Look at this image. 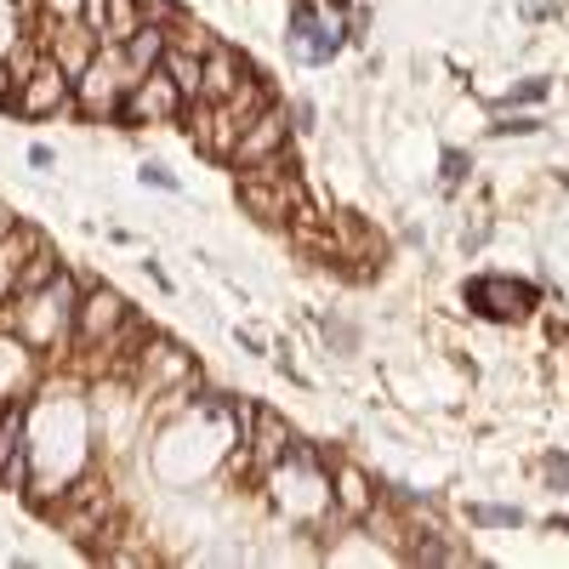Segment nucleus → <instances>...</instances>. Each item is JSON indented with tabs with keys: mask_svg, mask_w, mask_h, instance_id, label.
Masks as SVG:
<instances>
[{
	"mask_svg": "<svg viewBox=\"0 0 569 569\" xmlns=\"http://www.w3.org/2000/svg\"><path fill=\"white\" fill-rule=\"evenodd\" d=\"M330 490H337V507L348 518H370L376 507V485H370V472L353 467V461H337V472H330Z\"/></svg>",
	"mask_w": 569,
	"mask_h": 569,
	"instance_id": "15",
	"label": "nucleus"
},
{
	"mask_svg": "<svg viewBox=\"0 0 569 569\" xmlns=\"http://www.w3.org/2000/svg\"><path fill=\"white\" fill-rule=\"evenodd\" d=\"M40 246H46L40 228H29V222H18V217L0 211V302L18 297V273L29 268V257H34Z\"/></svg>",
	"mask_w": 569,
	"mask_h": 569,
	"instance_id": "9",
	"label": "nucleus"
},
{
	"mask_svg": "<svg viewBox=\"0 0 569 569\" xmlns=\"http://www.w3.org/2000/svg\"><path fill=\"white\" fill-rule=\"evenodd\" d=\"M166 34H171V46H182V52H194V58H206L211 52V34H206V23H194L188 12H171V23H166Z\"/></svg>",
	"mask_w": 569,
	"mask_h": 569,
	"instance_id": "19",
	"label": "nucleus"
},
{
	"mask_svg": "<svg viewBox=\"0 0 569 569\" xmlns=\"http://www.w3.org/2000/svg\"><path fill=\"white\" fill-rule=\"evenodd\" d=\"M251 456H257V467H279V461H291V456H297V439H291V427H284V421H279L273 410H257Z\"/></svg>",
	"mask_w": 569,
	"mask_h": 569,
	"instance_id": "16",
	"label": "nucleus"
},
{
	"mask_svg": "<svg viewBox=\"0 0 569 569\" xmlns=\"http://www.w3.org/2000/svg\"><path fill=\"white\" fill-rule=\"evenodd\" d=\"M40 46H46V58H52L69 80H80L91 69V58H98V34H91L86 23H52V18H46Z\"/></svg>",
	"mask_w": 569,
	"mask_h": 569,
	"instance_id": "10",
	"label": "nucleus"
},
{
	"mask_svg": "<svg viewBox=\"0 0 569 569\" xmlns=\"http://www.w3.org/2000/svg\"><path fill=\"white\" fill-rule=\"evenodd\" d=\"M131 370H137V382L149 388V393H166V388H188V382H194V365H188V353H182L177 342H166V337H142Z\"/></svg>",
	"mask_w": 569,
	"mask_h": 569,
	"instance_id": "8",
	"label": "nucleus"
},
{
	"mask_svg": "<svg viewBox=\"0 0 569 569\" xmlns=\"http://www.w3.org/2000/svg\"><path fill=\"white\" fill-rule=\"evenodd\" d=\"M547 472H552V479H558V485H569V461H558V456H547Z\"/></svg>",
	"mask_w": 569,
	"mask_h": 569,
	"instance_id": "28",
	"label": "nucleus"
},
{
	"mask_svg": "<svg viewBox=\"0 0 569 569\" xmlns=\"http://www.w3.org/2000/svg\"><path fill=\"white\" fill-rule=\"evenodd\" d=\"M467 308L496 319V325L530 319L536 313V284L512 279V273H479V279H467Z\"/></svg>",
	"mask_w": 569,
	"mask_h": 569,
	"instance_id": "3",
	"label": "nucleus"
},
{
	"mask_svg": "<svg viewBox=\"0 0 569 569\" xmlns=\"http://www.w3.org/2000/svg\"><path fill=\"white\" fill-rule=\"evenodd\" d=\"M541 98H547V80H525L512 91V103H541Z\"/></svg>",
	"mask_w": 569,
	"mask_h": 569,
	"instance_id": "25",
	"label": "nucleus"
},
{
	"mask_svg": "<svg viewBox=\"0 0 569 569\" xmlns=\"http://www.w3.org/2000/svg\"><path fill=\"white\" fill-rule=\"evenodd\" d=\"M166 46H171V34L160 29V23H149V18H142V29L120 46V58H126V69L142 80V74H149V69H160V58H166Z\"/></svg>",
	"mask_w": 569,
	"mask_h": 569,
	"instance_id": "17",
	"label": "nucleus"
},
{
	"mask_svg": "<svg viewBox=\"0 0 569 569\" xmlns=\"http://www.w3.org/2000/svg\"><path fill=\"white\" fill-rule=\"evenodd\" d=\"M40 18H52V23H80V18H86V0H40Z\"/></svg>",
	"mask_w": 569,
	"mask_h": 569,
	"instance_id": "23",
	"label": "nucleus"
},
{
	"mask_svg": "<svg viewBox=\"0 0 569 569\" xmlns=\"http://www.w3.org/2000/svg\"><path fill=\"white\" fill-rule=\"evenodd\" d=\"M126 319H131V308L114 284H91V291H80V308H74V348H86V353L103 348Z\"/></svg>",
	"mask_w": 569,
	"mask_h": 569,
	"instance_id": "4",
	"label": "nucleus"
},
{
	"mask_svg": "<svg viewBox=\"0 0 569 569\" xmlns=\"http://www.w3.org/2000/svg\"><path fill=\"white\" fill-rule=\"evenodd\" d=\"M52 279H58V251H52V246H40V251L29 257V268L18 273V297L40 291V284H52Z\"/></svg>",
	"mask_w": 569,
	"mask_h": 569,
	"instance_id": "21",
	"label": "nucleus"
},
{
	"mask_svg": "<svg viewBox=\"0 0 569 569\" xmlns=\"http://www.w3.org/2000/svg\"><path fill=\"white\" fill-rule=\"evenodd\" d=\"M18 103V74H12V63H0V109H12Z\"/></svg>",
	"mask_w": 569,
	"mask_h": 569,
	"instance_id": "24",
	"label": "nucleus"
},
{
	"mask_svg": "<svg viewBox=\"0 0 569 569\" xmlns=\"http://www.w3.org/2000/svg\"><path fill=\"white\" fill-rule=\"evenodd\" d=\"M160 69L171 74V86L182 91L188 103L200 98V86H206V58H194V52H182V46H166V58H160Z\"/></svg>",
	"mask_w": 569,
	"mask_h": 569,
	"instance_id": "18",
	"label": "nucleus"
},
{
	"mask_svg": "<svg viewBox=\"0 0 569 569\" xmlns=\"http://www.w3.org/2000/svg\"><path fill=\"white\" fill-rule=\"evenodd\" d=\"M142 182H154V188H177V177L166 166H142Z\"/></svg>",
	"mask_w": 569,
	"mask_h": 569,
	"instance_id": "27",
	"label": "nucleus"
},
{
	"mask_svg": "<svg viewBox=\"0 0 569 569\" xmlns=\"http://www.w3.org/2000/svg\"><path fill=\"white\" fill-rule=\"evenodd\" d=\"M182 103H188V98L171 86V74H166V69H149L142 80H131V91L120 98L114 120H131V126H142V120H177Z\"/></svg>",
	"mask_w": 569,
	"mask_h": 569,
	"instance_id": "6",
	"label": "nucleus"
},
{
	"mask_svg": "<svg viewBox=\"0 0 569 569\" xmlns=\"http://www.w3.org/2000/svg\"><path fill=\"white\" fill-rule=\"evenodd\" d=\"M131 69H126V58H91V69L74 80V103H80V114H91V120H103V114H114L120 109V98L131 91Z\"/></svg>",
	"mask_w": 569,
	"mask_h": 569,
	"instance_id": "5",
	"label": "nucleus"
},
{
	"mask_svg": "<svg viewBox=\"0 0 569 569\" xmlns=\"http://www.w3.org/2000/svg\"><path fill=\"white\" fill-rule=\"evenodd\" d=\"M496 131H501V137H507V131H518V137H530V131H541V120H530V114H512V120H501Z\"/></svg>",
	"mask_w": 569,
	"mask_h": 569,
	"instance_id": "26",
	"label": "nucleus"
},
{
	"mask_svg": "<svg viewBox=\"0 0 569 569\" xmlns=\"http://www.w3.org/2000/svg\"><path fill=\"white\" fill-rule=\"evenodd\" d=\"M472 525H485V530H512V525H525V512L518 507H467Z\"/></svg>",
	"mask_w": 569,
	"mask_h": 569,
	"instance_id": "22",
	"label": "nucleus"
},
{
	"mask_svg": "<svg viewBox=\"0 0 569 569\" xmlns=\"http://www.w3.org/2000/svg\"><path fill=\"white\" fill-rule=\"evenodd\" d=\"M74 308H80V284L69 268H58L52 284H40L29 297H12L7 330L23 337L34 353H58L63 342H74Z\"/></svg>",
	"mask_w": 569,
	"mask_h": 569,
	"instance_id": "1",
	"label": "nucleus"
},
{
	"mask_svg": "<svg viewBox=\"0 0 569 569\" xmlns=\"http://www.w3.org/2000/svg\"><path fill=\"white\" fill-rule=\"evenodd\" d=\"M188 137H194V149L228 160V154H233V142H240V126H233V114H228L222 103L194 98V109H188Z\"/></svg>",
	"mask_w": 569,
	"mask_h": 569,
	"instance_id": "12",
	"label": "nucleus"
},
{
	"mask_svg": "<svg viewBox=\"0 0 569 569\" xmlns=\"http://www.w3.org/2000/svg\"><path fill=\"white\" fill-rule=\"evenodd\" d=\"M137 29H142V0H109V29H103V40H109V46H126Z\"/></svg>",
	"mask_w": 569,
	"mask_h": 569,
	"instance_id": "20",
	"label": "nucleus"
},
{
	"mask_svg": "<svg viewBox=\"0 0 569 569\" xmlns=\"http://www.w3.org/2000/svg\"><path fill=\"white\" fill-rule=\"evenodd\" d=\"M240 171H257V166H291V149H284V114L268 103L246 131L240 142H233V154H228Z\"/></svg>",
	"mask_w": 569,
	"mask_h": 569,
	"instance_id": "7",
	"label": "nucleus"
},
{
	"mask_svg": "<svg viewBox=\"0 0 569 569\" xmlns=\"http://www.w3.org/2000/svg\"><path fill=\"white\" fill-rule=\"evenodd\" d=\"M240 206L279 228V222H291L297 211H308V194H302V182L291 177V166H257V171H240Z\"/></svg>",
	"mask_w": 569,
	"mask_h": 569,
	"instance_id": "2",
	"label": "nucleus"
},
{
	"mask_svg": "<svg viewBox=\"0 0 569 569\" xmlns=\"http://www.w3.org/2000/svg\"><path fill=\"white\" fill-rule=\"evenodd\" d=\"M29 382H34V348L7 330V337H0V405L23 399Z\"/></svg>",
	"mask_w": 569,
	"mask_h": 569,
	"instance_id": "13",
	"label": "nucleus"
},
{
	"mask_svg": "<svg viewBox=\"0 0 569 569\" xmlns=\"http://www.w3.org/2000/svg\"><path fill=\"white\" fill-rule=\"evenodd\" d=\"M246 74H251V69L233 58L228 46H211V52H206V86H200V98H206V103H228L233 91L246 86Z\"/></svg>",
	"mask_w": 569,
	"mask_h": 569,
	"instance_id": "14",
	"label": "nucleus"
},
{
	"mask_svg": "<svg viewBox=\"0 0 569 569\" xmlns=\"http://www.w3.org/2000/svg\"><path fill=\"white\" fill-rule=\"evenodd\" d=\"M69 98H74V80H69L52 58H46V63L18 86V103H12V109H18V114H29V120H40V114H58Z\"/></svg>",
	"mask_w": 569,
	"mask_h": 569,
	"instance_id": "11",
	"label": "nucleus"
}]
</instances>
